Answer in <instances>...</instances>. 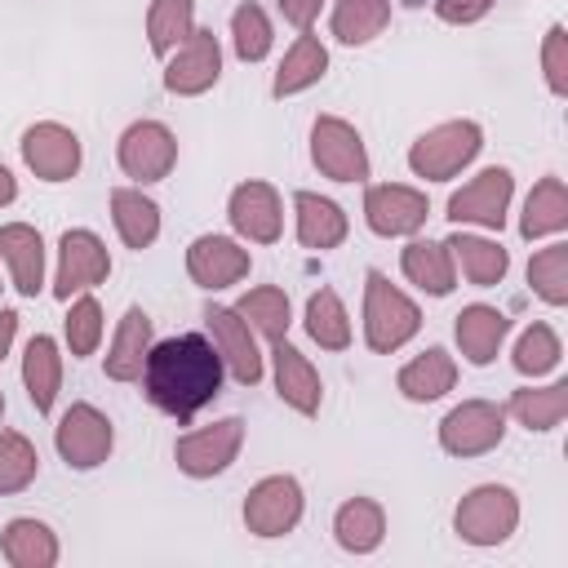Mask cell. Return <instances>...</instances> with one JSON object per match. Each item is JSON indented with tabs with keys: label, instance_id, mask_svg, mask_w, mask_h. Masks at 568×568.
Listing matches in <instances>:
<instances>
[{
	"label": "cell",
	"instance_id": "8",
	"mask_svg": "<svg viewBox=\"0 0 568 568\" xmlns=\"http://www.w3.org/2000/svg\"><path fill=\"white\" fill-rule=\"evenodd\" d=\"M506 439V408L493 399H462L439 422V448L448 457H484Z\"/></svg>",
	"mask_w": 568,
	"mask_h": 568
},
{
	"label": "cell",
	"instance_id": "17",
	"mask_svg": "<svg viewBox=\"0 0 568 568\" xmlns=\"http://www.w3.org/2000/svg\"><path fill=\"white\" fill-rule=\"evenodd\" d=\"M226 217L231 231L248 244H275L284 235V200L262 178H248L226 195Z\"/></svg>",
	"mask_w": 568,
	"mask_h": 568
},
{
	"label": "cell",
	"instance_id": "5",
	"mask_svg": "<svg viewBox=\"0 0 568 568\" xmlns=\"http://www.w3.org/2000/svg\"><path fill=\"white\" fill-rule=\"evenodd\" d=\"M311 164L328 182H368L373 160L359 138V129L342 115H315L311 124Z\"/></svg>",
	"mask_w": 568,
	"mask_h": 568
},
{
	"label": "cell",
	"instance_id": "30",
	"mask_svg": "<svg viewBox=\"0 0 568 568\" xmlns=\"http://www.w3.org/2000/svg\"><path fill=\"white\" fill-rule=\"evenodd\" d=\"M111 222L124 248H151L160 240V204L142 186H115L111 191Z\"/></svg>",
	"mask_w": 568,
	"mask_h": 568
},
{
	"label": "cell",
	"instance_id": "42",
	"mask_svg": "<svg viewBox=\"0 0 568 568\" xmlns=\"http://www.w3.org/2000/svg\"><path fill=\"white\" fill-rule=\"evenodd\" d=\"M62 333H67V351L75 359H84V355L98 351V342H102V306H98L93 293H75L71 297V311L62 320Z\"/></svg>",
	"mask_w": 568,
	"mask_h": 568
},
{
	"label": "cell",
	"instance_id": "7",
	"mask_svg": "<svg viewBox=\"0 0 568 568\" xmlns=\"http://www.w3.org/2000/svg\"><path fill=\"white\" fill-rule=\"evenodd\" d=\"M115 160H120V173L133 178V186L164 182L178 164V138L164 120H133L115 142Z\"/></svg>",
	"mask_w": 568,
	"mask_h": 568
},
{
	"label": "cell",
	"instance_id": "1",
	"mask_svg": "<svg viewBox=\"0 0 568 568\" xmlns=\"http://www.w3.org/2000/svg\"><path fill=\"white\" fill-rule=\"evenodd\" d=\"M222 377H226V368H222V355L213 351V342L204 333H178V337L151 342L138 382L164 417L191 422L204 404H213L222 395Z\"/></svg>",
	"mask_w": 568,
	"mask_h": 568
},
{
	"label": "cell",
	"instance_id": "31",
	"mask_svg": "<svg viewBox=\"0 0 568 568\" xmlns=\"http://www.w3.org/2000/svg\"><path fill=\"white\" fill-rule=\"evenodd\" d=\"M22 386L36 413H53V399L62 390V351L49 333H36L22 351Z\"/></svg>",
	"mask_w": 568,
	"mask_h": 568
},
{
	"label": "cell",
	"instance_id": "6",
	"mask_svg": "<svg viewBox=\"0 0 568 568\" xmlns=\"http://www.w3.org/2000/svg\"><path fill=\"white\" fill-rule=\"evenodd\" d=\"M53 448L71 470H98L115 448V426L98 404H71L53 426Z\"/></svg>",
	"mask_w": 568,
	"mask_h": 568
},
{
	"label": "cell",
	"instance_id": "4",
	"mask_svg": "<svg viewBox=\"0 0 568 568\" xmlns=\"http://www.w3.org/2000/svg\"><path fill=\"white\" fill-rule=\"evenodd\" d=\"M515 528H519V497L510 484H475L453 510V532L479 550L510 541Z\"/></svg>",
	"mask_w": 568,
	"mask_h": 568
},
{
	"label": "cell",
	"instance_id": "45",
	"mask_svg": "<svg viewBox=\"0 0 568 568\" xmlns=\"http://www.w3.org/2000/svg\"><path fill=\"white\" fill-rule=\"evenodd\" d=\"M320 9H324V0H280V18L297 31H311L320 22Z\"/></svg>",
	"mask_w": 568,
	"mask_h": 568
},
{
	"label": "cell",
	"instance_id": "37",
	"mask_svg": "<svg viewBox=\"0 0 568 568\" xmlns=\"http://www.w3.org/2000/svg\"><path fill=\"white\" fill-rule=\"evenodd\" d=\"M195 31V0H151L146 4V44L164 62Z\"/></svg>",
	"mask_w": 568,
	"mask_h": 568
},
{
	"label": "cell",
	"instance_id": "44",
	"mask_svg": "<svg viewBox=\"0 0 568 568\" xmlns=\"http://www.w3.org/2000/svg\"><path fill=\"white\" fill-rule=\"evenodd\" d=\"M493 4H497V0H435V13H439V22H448V27H470V22L488 18Z\"/></svg>",
	"mask_w": 568,
	"mask_h": 568
},
{
	"label": "cell",
	"instance_id": "3",
	"mask_svg": "<svg viewBox=\"0 0 568 568\" xmlns=\"http://www.w3.org/2000/svg\"><path fill=\"white\" fill-rule=\"evenodd\" d=\"M484 151V129L475 120H444L435 129H426L413 146H408V169L422 182H448L457 178L475 155Z\"/></svg>",
	"mask_w": 568,
	"mask_h": 568
},
{
	"label": "cell",
	"instance_id": "21",
	"mask_svg": "<svg viewBox=\"0 0 568 568\" xmlns=\"http://www.w3.org/2000/svg\"><path fill=\"white\" fill-rule=\"evenodd\" d=\"M293 226H297V244L328 253L351 235V217L337 200L315 195V191H297L293 195Z\"/></svg>",
	"mask_w": 568,
	"mask_h": 568
},
{
	"label": "cell",
	"instance_id": "32",
	"mask_svg": "<svg viewBox=\"0 0 568 568\" xmlns=\"http://www.w3.org/2000/svg\"><path fill=\"white\" fill-rule=\"evenodd\" d=\"M564 231H568V186H564V178L546 173L524 200L519 235L524 240H546V235H564Z\"/></svg>",
	"mask_w": 568,
	"mask_h": 568
},
{
	"label": "cell",
	"instance_id": "19",
	"mask_svg": "<svg viewBox=\"0 0 568 568\" xmlns=\"http://www.w3.org/2000/svg\"><path fill=\"white\" fill-rule=\"evenodd\" d=\"M271 373H275V395H280L293 413H302V417H315V413H320V404H324V382H320L315 364H311L288 337L271 342Z\"/></svg>",
	"mask_w": 568,
	"mask_h": 568
},
{
	"label": "cell",
	"instance_id": "41",
	"mask_svg": "<svg viewBox=\"0 0 568 568\" xmlns=\"http://www.w3.org/2000/svg\"><path fill=\"white\" fill-rule=\"evenodd\" d=\"M40 475V453L22 430H0V497L31 488Z\"/></svg>",
	"mask_w": 568,
	"mask_h": 568
},
{
	"label": "cell",
	"instance_id": "43",
	"mask_svg": "<svg viewBox=\"0 0 568 568\" xmlns=\"http://www.w3.org/2000/svg\"><path fill=\"white\" fill-rule=\"evenodd\" d=\"M541 75L555 98H568V27L564 22H555L541 36Z\"/></svg>",
	"mask_w": 568,
	"mask_h": 568
},
{
	"label": "cell",
	"instance_id": "27",
	"mask_svg": "<svg viewBox=\"0 0 568 568\" xmlns=\"http://www.w3.org/2000/svg\"><path fill=\"white\" fill-rule=\"evenodd\" d=\"M399 271L408 284H417L430 297H448L457 288V266L444 240H408L399 253Z\"/></svg>",
	"mask_w": 568,
	"mask_h": 568
},
{
	"label": "cell",
	"instance_id": "49",
	"mask_svg": "<svg viewBox=\"0 0 568 568\" xmlns=\"http://www.w3.org/2000/svg\"><path fill=\"white\" fill-rule=\"evenodd\" d=\"M0 288H4V284H0Z\"/></svg>",
	"mask_w": 568,
	"mask_h": 568
},
{
	"label": "cell",
	"instance_id": "22",
	"mask_svg": "<svg viewBox=\"0 0 568 568\" xmlns=\"http://www.w3.org/2000/svg\"><path fill=\"white\" fill-rule=\"evenodd\" d=\"M0 262L9 271V284L22 297H36L44 288V240L31 222H4L0 226Z\"/></svg>",
	"mask_w": 568,
	"mask_h": 568
},
{
	"label": "cell",
	"instance_id": "38",
	"mask_svg": "<svg viewBox=\"0 0 568 568\" xmlns=\"http://www.w3.org/2000/svg\"><path fill=\"white\" fill-rule=\"evenodd\" d=\"M559 359H564V342H559V333L550 328V324H528L524 333H519V342H515V351H510V364H515V373H524V377H546V373H555L559 368Z\"/></svg>",
	"mask_w": 568,
	"mask_h": 568
},
{
	"label": "cell",
	"instance_id": "14",
	"mask_svg": "<svg viewBox=\"0 0 568 568\" xmlns=\"http://www.w3.org/2000/svg\"><path fill=\"white\" fill-rule=\"evenodd\" d=\"M426 217H430V200L417 186L373 182L364 191V222L382 240H408V235H417L426 226Z\"/></svg>",
	"mask_w": 568,
	"mask_h": 568
},
{
	"label": "cell",
	"instance_id": "48",
	"mask_svg": "<svg viewBox=\"0 0 568 568\" xmlns=\"http://www.w3.org/2000/svg\"><path fill=\"white\" fill-rule=\"evenodd\" d=\"M0 413H4V390H0Z\"/></svg>",
	"mask_w": 568,
	"mask_h": 568
},
{
	"label": "cell",
	"instance_id": "34",
	"mask_svg": "<svg viewBox=\"0 0 568 568\" xmlns=\"http://www.w3.org/2000/svg\"><path fill=\"white\" fill-rule=\"evenodd\" d=\"M390 27V0H333V18L328 31L337 44H368Z\"/></svg>",
	"mask_w": 568,
	"mask_h": 568
},
{
	"label": "cell",
	"instance_id": "35",
	"mask_svg": "<svg viewBox=\"0 0 568 568\" xmlns=\"http://www.w3.org/2000/svg\"><path fill=\"white\" fill-rule=\"evenodd\" d=\"M235 311L244 315V324H248L257 337H266V342L288 337L293 306H288V293H284V288H275V284H257V288H248V293L235 302Z\"/></svg>",
	"mask_w": 568,
	"mask_h": 568
},
{
	"label": "cell",
	"instance_id": "47",
	"mask_svg": "<svg viewBox=\"0 0 568 568\" xmlns=\"http://www.w3.org/2000/svg\"><path fill=\"white\" fill-rule=\"evenodd\" d=\"M18 200V178L9 173V164H0V209H9Z\"/></svg>",
	"mask_w": 568,
	"mask_h": 568
},
{
	"label": "cell",
	"instance_id": "13",
	"mask_svg": "<svg viewBox=\"0 0 568 568\" xmlns=\"http://www.w3.org/2000/svg\"><path fill=\"white\" fill-rule=\"evenodd\" d=\"M240 448H244V422L240 417H222L213 426H200V430L178 435L173 462L191 479H213V475L231 470V462L240 457Z\"/></svg>",
	"mask_w": 568,
	"mask_h": 568
},
{
	"label": "cell",
	"instance_id": "33",
	"mask_svg": "<svg viewBox=\"0 0 568 568\" xmlns=\"http://www.w3.org/2000/svg\"><path fill=\"white\" fill-rule=\"evenodd\" d=\"M506 417H515L524 430H555L568 417V382H550V386H519L506 404Z\"/></svg>",
	"mask_w": 568,
	"mask_h": 568
},
{
	"label": "cell",
	"instance_id": "2",
	"mask_svg": "<svg viewBox=\"0 0 568 568\" xmlns=\"http://www.w3.org/2000/svg\"><path fill=\"white\" fill-rule=\"evenodd\" d=\"M422 328V311L417 302L390 284L382 271L364 275V342L373 355H395L399 346H408Z\"/></svg>",
	"mask_w": 568,
	"mask_h": 568
},
{
	"label": "cell",
	"instance_id": "12",
	"mask_svg": "<svg viewBox=\"0 0 568 568\" xmlns=\"http://www.w3.org/2000/svg\"><path fill=\"white\" fill-rule=\"evenodd\" d=\"M510 200H515V173L493 164L484 173H475L462 191L448 195V217L457 226H479V231H501L506 226V213H510Z\"/></svg>",
	"mask_w": 568,
	"mask_h": 568
},
{
	"label": "cell",
	"instance_id": "18",
	"mask_svg": "<svg viewBox=\"0 0 568 568\" xmlns=\"http://www.w3.org/2000/svg\"><path fill=\"white\" fill-rule=\"evenodd\" d=\"M253 257L248 248L235 240V235H217V231H204L186 244V275L191 284H200L204 293H217V288H231L248 275Z\"/></svg>",
	"mask_w": 568,
	"mask_h": 568
},
{
	"label": "cell",
	"instance_id": "29",
	"mask_svg": "<svg viewBox=\"0 0 568 568\" xmlns=\"http://www.w3.org/2000/svg\"><path fill=\"white\" fill-rule=\"evenodd\" d=\"M333 537L346 555H373L386 541V510L373 497H346L333 515Z\"/></svg>",
	"mask_w": 568,
	"mask_h": 568
},
{
	"label": "cell",
	"instance_id": "25",
	"mask_svg": "<svg viewBox=\"0 0 568 568\" xmlns=\"http://www.w3.org/2000/svg\"><path fill=\"white\" fill-rule=\"evenodd\" d=\"M328 75V49L315 31H297V40L284 49L280 67H275V80H271V93L275 98H293V93H306L311 84H320Z\"/></svg>",
	"mask_w": 568,
	"mask_h": 568
},
{
	"label": "cell",
	"instance_id": "23",
	"mask_svg": "<svg viewBox=\"0 0 568 568\" xmlns=\"http://www.w3.org/2000/svg\"><path fill=\"white\" fill-rule=\"evenodd\" d=\"M444 244L453 253V266L475 288H497L506 280V271H510V253L501 248V240H488V235H475V231H462L457 226Z\"/></svg>",
	"mask_w": 568,
	"mask_h": 568
},
{
	"label": "cell",
	"instance_id": "36",
	"mask_svg": "<svg viewBox=\"0 0 568 568\" xmlns=\"http://www.w3.org/2000/svg\"><path fill=\"white\" fill-rule=\"evenodd\" d=\"M306 333L320 351H346L351 346V315L346 302L337 297V288H315L306 297Z\"/></svg>",
	"mask_w": 568,
	"mask_h": 568
},
{
	"label": "cell",
	"instance_id": "20",
	"mask_svg": "<svg viewBox=\"0 0 568 568\" xmlns=\"http://www.w3.org/2000/svg\"><path fill=\"white\" fill-rule=\"evenodd\" d=\"M506 333H510V315L497 311V306H488V302H470V306H462L457 320H453L457 351H462V359L475 364V368H484V364L497 359Z\"/></svg>",
	"mask_w": 568,
	"mask_h": 568
},
{
	"label": "cell",
	"instance_id": "40",
	"mask_svg": "<svg viewBox=\"0 0 568 568\" xmlns=\"http://www.w3.org/2000/svg\"><path fill=\"white\" fill-rule=\"evenodd\" d=\"M528 284L546 306H568V244L564 240L528 257Z\"/></svg>",
	"mask_w": 568,
	"mask_h": 568
},
{
	"label": "cell",
	"instance_id": "24",
	"mask_svg": "<svg viewBox=\"0 0 568 568\" xmlns=\"http://www.w3.org/2000/svg\"><path fill=\"white\" fill-rule=\"evenodd\" d=\"M395 386L404 399L413 404H435L444 399L453 386H457V359L444 351V346H426L422 355H413L399 373H395Z\"/></svg>",
	"mask_w": 568,
	"mask_h": 568
},
{
	"label": "cell",
	"instance_id": "10",
	"mask_svg": "<svg viewBox=\"0 0 568 568\" xmlns=\"http://www.w3.org/2000/svg\"><path fill=\"white\" fill-rule=\"evenodd\" d=\"M106 275H111V253H106L102 235L89 231V226L62 231V240H58V271H53V297L71 302L75 293L98 288Z\"/></svg>",
	"mask_w": 568,
	"mask_h": 568
},
{
	"label": "cell",
	"instance_id": "46",
	"mask_svg": "<svg viewBox=\"0 0 568 568\" xmlns=\"http://www.w3.org/2000/svg\"><path fill=\"white\" fill-rule=\"evenodd\" d=\"M13 337H18V311H0V359L9 355V346H13Z\"/></svg>",
	"mask_w": 568,
	"mask_h": 568
},
{
	"label": "cell",
	"instance_id": "16",
	"mask_svg": "<svg viewBox=\"0 0 568 568\" xmlns=\"http://www.w3.org/2000/svg\"><path fill=\"white\" fill-rule=\"evenodd\" d=\"M22 164L40 178V182H71L84 164V146L75 138V129L58 124V120H40L22 133Z\"/></svg>",
	"mask_w": 568,
	"mask_h": 568
},
{
	"label": "cell",
	"instance_id": "11",
	"mask_svg": "<svg viewBox=\"0 0 568 568\" xmlns=\"http://www.w3.org/2000/svg\"><path fill=\"white\" fill-rule=\"evenodd\" d=\"M204 324H209V342L222 355L226 377H235L240 386H257L266 373V355L257 351V333L244 324V315L235 306H204Z\"/></svg>",
	"mask_w": 568,
	"mask_h": 568
},
{
	"label": "cell",
	"instance_id": "9",
	"mask_svg": "<svg viewBox=\"0 0 568 568\" xmlns=\"http://www.w3.org/2000/svg\"><path fill=\"white\" fill-rule=\"evenodd\" d=\"M302 510H306V493L293 475H266L248 488L244 497V528L262 541L271 537H288L297 524H302Z\"/></svg>",
	"mask_w": 568,
	"mask_h": 568
},
{
	"label": "cell",
	"instance_id": "26",
	"mask_svg": "<svg viewBox=\"0 0 568 568\" xmlns=\"http://www.w3.org/2000/svg\"><path fill=\"white\" fill-rule=\"evenodd\" d=\"M0 555H4V564H13V568H53L58 555H62V546H58V532H53L44 519L18 515V519H9L4 532H0Z\"/></svg>",
	"mask_w": 568,
	"mask_h": 568
},
{
	"label": "cell",
	"instance_id": "15",
	"mask_svg": "<svg viewBox=\"0 0 568 568\" xmlns=\"http://www.w3.org/2000/svg\"><path fill=\"white\" fill-rule=\"evenodd\" d=\"M222 80V44L213 31L195 27L169 58H164V89L173 98H200Z\"/></svg>",
	"mask_w": 568,
	"mask_h": 568
},
{
	"label": "cell",
	"instance_id": "28",
	"mask_svg": "<svg viewBox=\"0 0 568 568\" xmlns=\"http://www.w3.org/2000/svg\"><path fill=\"white\" fill-rule=\"evenodd\" d=\"M146 351H151V315L142 306H129L124 320L115 324V337L106 346V377L111 382H138L142 377V364H146Z\"/></svg>",
	"mask_w": 568,
	"mask_h": 568
},
{
	"label": "cell",
	"instance_id": "39",
	"mask_svg": "<svg viewBox=\"0 0 568 568\" xmlns=\"http://www.w3.org/2000/svg\"><path fill=\"white\" fill-rule=\"evenodd\" d=\"M271 44H275V27H271L266 9L257 0L235 4V13H231V49H235V58L240 62H262L271 53Z\"/></svg>",
	"mask_w": 568,
	"mask_h": 568
}]
</instances>
